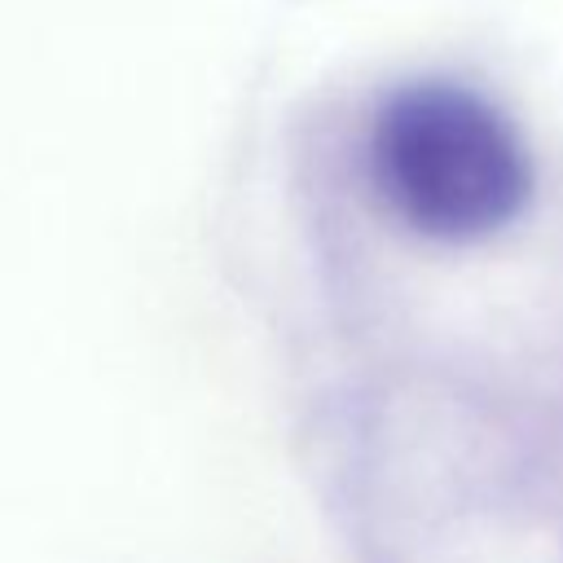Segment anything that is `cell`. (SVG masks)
I'll return each instance as SVG.
<instances>
[{
    "instance_id": "6da1fadb",
    "label": "cell",
    "mask_w": 563,
    "mask_h": 563,
    "mask_svg": "<svg viewBox=\"0 0 563 563\" xmlns=\"http://www.w3.org/2000/svg\"><path fill=\"white\" fill-rule=\"evenodd\" d=\"M365 154L383 207L449 246L497 238L537 189L519 123L488 92L444 75L396 84L369 119Z\"/></svg>"
}]
</instances>
